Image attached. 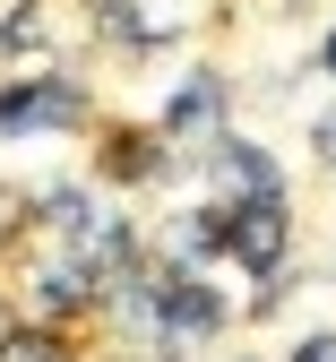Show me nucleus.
Masks as SVG:
<instances>
[{
	"mask_svg": "<svg viewBox=\"0 0 336 362\" xmlns=\"http://www.w3.org/2000/svg\"><path fill=\"white\" fill-rule=\"evenodd\" d=\"M224 250L250 276H276L284 267V207L276 199H242V216H224Z\"/></svg>",
	"mask_w": 336,
	"mask_h": 362,
	"instance_id": "1",
	"label": "nucleus"
},
{
	"mask_svg": "<svg viewBox=\"0 0 336 362\" xmlns=\"http://www.w3.org/2000/svg\"><path fill=\"white\" fill-rule=\"evenodd\" d=\"M86 112V95L78 86H9V95H0V129H9V139H26V129H69Z\"/></svg>",
	"mask_w": 336,
	"mask_h": 362,
	"instance_id": "2",
	"label": "nucleus"
},
{
	"mask_svg": "<svg viewBox=\"0 0 336 362\" xmlns=\"http://www.w3.org/2000/svg\"><path fill=\"white\" fill-rule=\"evenodd\" d=\"M104 26H112V43L147 52V43H173L181 35V0H104Z\"/></svg>",
	"mask_w": 336,
	"mask_h": 362,
	"instance_id": "3",
	"label": "nucleus"
},
{
	"mask_svg": "<svg viewBox=\"0 0 336 362\" xmlns=\"http://www.w3.org/2000/svg\"><path fill=\"white\" fill-rule=\"evenodd\" d=\"M216 328H224V302H216L199 276H173V285H164V337H173V345H199V337H216Z\"/></svg>",
	"mask_w": 336,
	"mask_h": 362,
	"instance_id": "4",
	"label": "nucleus"
},
{
	"mask_svg": "<svg viewBox=\"0 0 336 362\" xmlns=\"http://www.w3.org/2000/svg\"><path fill=\"white\" fill-rule=\"evenodd\" d=\"M216 121H224V86H216V78H190L181 95L164 104V139L199 147V139H216Z\"/></svg>",
	"mask_w": 336,
	"mask_h": 362,
	"instance_id": "5",
	"label": "nucleus"
},
{
	"mask_svg": "<svg viewBox=\"0 0 336 362\" xmlns=\"http://www.w3.org/2000/svg\"><path fill=\"white\" fill-rule=\"evenodd\" d=\"M216 173H224V190H233V199H276V156H267V147L224 139V147H216Z\"/></svg>",
	"mask_w": 336,
	"mask_h": 362,
	"instance_id": "6",
	"label": "nucleus"
},
{
	"mask_svg": "<svg viewBox=\"0 0 336 362\" xmlns=\"http://www.w3.org/2000/svg\"><path fill=\"white\" fill-rule=\"evenodd\" d=\"M216 242H224V216H181V224H164V267L173 276H199Z\"/></svg>",
	"mask_w": 336,
	"mask_h": 362,
	"instance_id": "7",
	"label": "nucleus"
},
{
	"mask_svg": "<svg viewBox=\"0 0 336 362\" xmlns=\"http://www.w3.org/2000/svg\"><path fill=\"white\" fill-rule=\"evenodd\" d=\"M0 362H61V345H52V337H35V328H18L9 345H0Z\"/></svg>",
	"mask_w": 336,
	"mask_h": 362,
	"instance_id": "8",
	"label": "nucleus"
},
{
	"mask_svg": "<svg viewBox=\"0 0 336 362\" xmlns=\"http://www.w3.org/2000/svg\"><path fill=\"white\" fill-rule=\"evenodd\" d=\"M9 52H43V9H18L9 18Z\"/></svg>",
	"mask_w": 336,
	"mask_h": 362,
	"instance_id": "9",
	"label": "nucleus"
},
{
	"mask_svg": "<svg viewBox=\"0 0 336 362\" xmlns=\"http://www.w3.org/2000/svg\"><path fill=\"white\" fill-rule=\"evenodd\" d=\"M26 216H35V207H26L18 190H0V242H9V233H18V224H26Z\"/></svg>",
	"mask_w": 336,
	"mask_h": 362,
	"instance_id": "10",
	"label": "nucleus"
},
{
	"mask_svg": "<svg viewBox=\"0 0 336 362\" xmlns=\"http://www.w3.org/2000/svg\"><path fill=\"white\" fill-rule=\"evenodd\" d=\"M311 139H319V156H328V164H336V104H328V112H319V121H311Z\"/></svg>",
	"mask_w": 336,
	"mask_h": 362,
	"instance_id": "11",
	"label": "nucleus"
},
{
	"mask_svg": "<svg viewBox=\"0 0 336 362\" xmlns=\"http://www.w3.org/2000/svg\"><path fill=\"white\" fill-rule=\"evenodd\" d=\"M302 362H336V337H311V345H302Z\"/></svg>",
	"mask_w": 336,
	"mask_h": 362,
	"instance_id": "12",
	"label": "nucleus"
},
{
	"mask_svg": "<svg viewBox=\"0 0 336 362\" xmlns=\"http://www.w3.org/2000/svg\"><path fill=\"white\" fill-rule=\"evenodd\" d=\"M319 61H328V69H336V35H328V43H319Z\"/></svg>",
	"mask_w": 336,
	"mask_h": 362,
	"instance_id": "13",
	"label": "nucleus"
}]
</instances>
